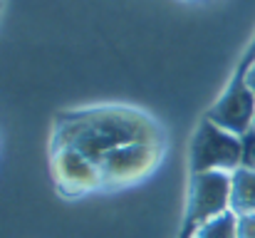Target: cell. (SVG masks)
Instances as JSON below:
<instances>
[{
    "instance_id": "5b68a950",
    "label": "cell",
    "mask_w": 255,
    "mask_h": 238,
    "mask_svg": "<svg viewBox=\"0 0 255 238\" xmlns=\"http://www.w3.org/2000/svg\"><path fill=\"white\" fill-rule=\"evenodd\" d=\"M213 124L243 137L246 132H251L255 127V94L253 89L248 87L246 82V75L238 77L231 87L228 92L211 107L208 117Z\"/></svg>"
},
{
    "instance_id": "3957f363",
    "label": "cell",
    "mask_w": 255,
    "mask_h": 238,
    "mask_svg": "<svg viewBox=\"0 0 255 238\" xmlns=\"http://www.w3.org/2000/svg\"><path fill=\"white\" fill-rule=\"evenodd\" d=\"M231 211V174L206 171L191 176V201L186 219V236L201 224Z\"/></svg>"
},
{
    "instance_id": "7a4b0ae2",
    "label": "cell",
    "mask_w": 255,
    "mask_h": 238,
    "mask_svg": "<svg viewBox=\"0 0 255 238\" xmlns=\"http://www.w3.org/2000/svg\"><path fill=\"white\" fill-rule=\"evenodd\" d=\"M241 154L243 144L238 134L213 124L211 119H203L191 142V176L206 171L233 174L241 169Z\"/></svg>"
},
{
    "instance_id": "6da1fadb",
    "label": "cell",
    "mask_w": 255,
    "mask_h": 238,
    "mask_svg": "<svg viewBox=\"0 0 255 238\" xmlns=\"http://www.w3.org/2000/svg\"><path fill=\"white\" fill-rule=\"evenodd\" d=\"M134 142H159L156 127L134 109L107 107L62 117L55 132L52 149H72L99 164L109 152Z\"/></svg>"
},
{
    "instance_id": "8992f818",
    "label": "cell",
    "mask_w": 255,
    "mask_h": 238,
    "mask_svg": "<svg viewBox=\"0 0 255 238\" xmlns=\"http://www.w3.org/2000/svg\"><path fill=\"white\" fill-rule=\"evenodd\" d=\"M52 171L62 191L80 194L102 186L99 166L72 149H52Z\"/></svg>"
},
{
    "instance_id": "30bf717a",
    "label": "cell",
    "mask_w": 255,
    "mask_h": 238,
    "mask_svg": "<svg viewBox=\"0 0 255 238\" xmlns=\"http://www.w3.org/2000/svg\"><path fill=\"white\" fill-rule=\"evenodd\" d=\"M238 238H255V214H241L236 216Z\"/></svg>"
},
{
    "instance_id": "8fae6325",
    "label": "cell",
    "mask_w": 255,
    "mask_h": 238,
    "mask_svg": "<svg viewBox=\"0 0 255 238\" xmlns=\"http://www.w3.org/2000/svg\"><path fill=\"white\" fill-rule=\"evenodd\" d=\"M246 82H248V87L253 89V94H255V65L248 70V72H246Z\"/></svg>"
},
{
    "instance_id": "52a82bcc",
    "label": "cell",
    "mask_w": 255,
    "mask_h": 238,
    "mask_svg": "<svg viewBox=\"0 0 255 238\" xmlns=\"http://www.w3.org/2000/svg\"><path fill=\"white\" fill-rule=\"evenodd\" d=\"M231 211L236 216L255 214V171L236 169L231 174Z\"/></svg>"
},
{
    "instance_id": "277c9868",
    "label": "cell",
    "mask_w": 255,
    "mask_h": 238,
    "mask_svg": "<svg viewBox=\"0 0 255 238\" xmlns=\"http://www.w3.org/2000/svg\"><path fill=\"white\" fill-rule=\"evenodd\" d=\"M159 149L161 142H134L109 152L97 164L102 174V184H129L144 179L159 164Z\"/></svg>"
},
{
    "instance_id": "9c48e42d",
    "label": "cell",
    "mask_w": 255,
    "mask_h": 238,
    "mask_svg": "<svg viewBox=\"0 0 255 238\" xmlns=\"http://www.w3.org/2000/svg\"><path fill=\"white\" fill-rule=\"evenodd\" d=\"M241 144H243V154H241V166L243 169H251L255 171V127L251 132H246L241 137Z\"/></svg>"
},
{
    "instance_id": "ba28073f",
    "label": "cell",
    "mask_w": 255,
    "mask_h": 238,
    "mask_svg": "<svg viewBox=\"0 0 255 238\" xmlns=\"http://www.w3.org/2000/svg\"><path fill=\"white\" fill-rule=\"evenodd\" d=\"M183 238H238V229H236V214L226 211L206 224H201L198 229H193L188 236Z\"/></svg>"
}]
</instances>
